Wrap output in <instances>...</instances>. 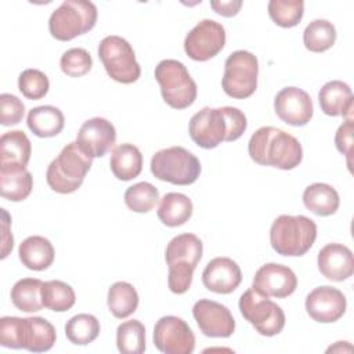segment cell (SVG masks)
<instances>
[{
  "mask_svg": "<svg viewBox=\"0 0 354 354\" xmlns=\"http://www.w3.org/2000/svg\"><path fill=\"white\" fill-rule=\"evenodd\" d=\"M248 120L235 106H205L189 120V137L201 148L213 149L223 141L238 140L246 130Z\"/></svg>",
  "mask_w": 354,
  "mask_h": 354,
  "instance_id": "1",
  "label": "cell"
},
{
  "mask_svg": "<svg viewBox=\"0 0 354 354\" xmlns=\"http://www.w3.org/2000/svg\"><path fill=\"white\" fill-rule=\"evenodd\" d=\"M248 151L257 165L274 166L281 170H292L303 159V148L299 140L272 126L256 130L249 140Z\"/></svg>",
  "mask_w": 354,
  "mask_h": 354,
  "instance_id": "2",
  "label": "cell"
},
{
  "mask_svg": "<svg viewBox=\"0 0 354 354\" xmlns=\"http://www.w3.org/2000/svg\"><path fill=\"white\" fill-rule=\"evenodd\" d=\"M55 339V328L46 318L3 317L0 319V344L4 347L43 353L54 346Z\"/></svg>",
  "mask_w": 354,
  "mask_h": 354,
  "instance_id": "3",
  "label": "cell"
},
{
  "mask_svg": "<svg viewBox=\"0 0 354 354\" xmlns=\"http://www.w3.org/2000/svg\"><path fill=\"white\" fill-rule=\"evenodd\" d=\"M202 241L194 234H180L166 246L165 259L169 267L167 285L176 295L185 293L192 283L194 271L202 259Z\"/></svg>",
  "mask_w": 354,
  "mask_h": 354,
  "instance_id": "4",
  "label": "cell"
},
{
  "mask_svg": "<svg viewBox=\"0 0 354 354\" xmlns=\"http://www.w3.org/2000/svg\"><path fill=\"white\" fill-rule=\"evenodd\" d=\"M317 224L303 214H281L270 228L271 246L281 256L306 254L314 245Z\"/></svg>",
  "mask_w": 354,
  "mask_h": 354,
  "instance_id": "5",
  "label": "cell"
},
{
  "mask_svg": "<svg viewBox=\"0 0 354 354\" xmlns=\"http://www.w3.org/2000/svg\"><path fill=\"white\" fill-rule=\"evenodd\" d=\"M93 165V158L86 155L75 142L66 144L47 167L46 180L48 187L58 194H72L84 181Z\"/></svg>",
  "mask_w": 354,
  "mask_h": 354,
  "instance_id": "6",
  "label": "cell"
},
{
  "mask_svg": "<svg viewBox=\"0 0 354 354\" xmlns=\"http://www.w3.org/2000/svg\"><path fill=\"white\" fill-rule=\"evenodd\" d=\"M97 7L87 0H65L55 8L48 19L51 36L68 41L91 30L97 22Z\"/></svg>",
  "mask_w": 354,
  "mask_h": 354,
  "instance_id": "7",
  "label": "cell"
},
{
  "mask_svg": "<svg viewBox=\"0 0 354 354\" xmlns=\"http://www.w3.org/2000/svg\"><path fill=\"white\" fill-rule=\"evenodd\" d=\"M155 79L169 106L184 109L191 106L196 100V83L183 62L177 59H162L155 68Z\"/></svg>",
  "mask_w": 354,
  "mask_h": 354,
  "instance_id": "8",
  "label": "cell"
},
{
  "mask_svg": "<svg viewBox=\"0 0 354 354\" xmlns=\"http://www.w3.org/2000/svg\"><path fill=\"white\" fill-rule=\"evenodd\" d=\"M199 159L183 147H170L155 152L151 159V173L174 185L194 184L201 174Z\"/></svg>",
  "mask_w": 354,
  "mask_h": 354,
  "instance_id": "9",
  "label": "cell"
},
{
  "mask_svg": "<svg viewBox=\"0 0 354 354\" xmlns=\"http://www.w3.org/2000/svg\"><path fill=\"white\" fill-rule=\"evenodd\" d=\"M98 58L108 76L115 82L130 84L137 82L141 75L133 47L120 36L111 35L104 37L98 44Z\"/></svg>",
  "mask_w": 354,
  "mask_h": 354,
  "instance_id": "10",
  "label": "cell"
},
{
  "mask_svg": "<svg viewBox=\"0 0 354 354\" xmlns=\"http://www.w3.org/2000/svg\"><path fill=\"white\" fill-rule=\"evenodd\" d=\"M257 76L259 61L256 55L246 50H236L225 59L221 86L227 95L243 100L256 91Z\"/></svg>",
  "mask_w": 354,
  "mask_h": 354,
  "instance_id": "11",
  "label": "cell"
},
{
  "mask_svg": "<svg viewBox=\"0 0 354 354\" xmlns=\"http://www.w3.org/2000/svg\"><path fill=\"white\" fill-rule=\"evenodd\" d=\"M239 311L242 317L263 336H275L282 332L285 326L283 310L270 300L267 296L259 293L253 288L248 289L239 297Z\"/></svg>",
  "mask_w": 354,
  "mask_h": 354,
  "instance_id": "12",
  "label": "cell"
},
{
  "mask_svg": "<svg viewBox=\"0 0 354 354\" xmlns=\"http://www.w3.org/2000/svg\"><path fill=\"white\" fill-rule=\"evenodd\" d=\"M225 44V29L213 19L199 21L185 36L184 51L194 61H207L216 57Z\"/></svg>",
  "mask_w": 354,
  "mask_h": 354,
  "instance_id": "13",
  "label": "cell"
},
{
  "mask_svg": "<svg viewBox=\"0 0 354 354\" xmlns=\"http://www.w3.org/2000/svg\"><path fill=\"white\" fill-rule=\"evenodd\" d=\"M153 343L165 354H191L195 348V335L180 317H162L153 328Z\"/></svg>",
  "mask_w": 354,
  "mask_h": 354,
  "instance_id": "14",
  "label": "cell"
},
{
  "mask_svg": "<svg viewBox=\"0 0 354 354\" xmlns=\"http://www.w3.org/2000/svg\"><path fill=\"white\" fill-rule=\"evenodd\" d=\"M192 315L205 336L230 337L235 330V319L228 307L214 300H198L192 307Z\"/></svg>",
  "mask_w": 354,
  "mask_h": 354,
  "instance_id": "15",
  "label": "cell"
},
{
  "mask_svg": "<svg viewBox=\"0 0 354 354\" xmlns=\"http://www.w3.org/2000/svg\"><path fill=\"white\" fill-rule=\"evenodd\" d=\"M252 288L267 297L283 299L296 290L297 278L288 266L267 263L256 271Z\"/></svg>",
  "mask_w": 354,
  "mask_h": 354,
  "instance_id": "16",
  "label": "cell"
},
{
  "mask_svg": "<svg viewBox=\"0 0 354 354\" xmlns=\"http://www.w3.org/2000/svg\"><path fill=\"white\" fill-rule=\"evenodd\" d=\"M277 116L290 126H306L314 113V106L308 93L299 87H285L274 98Z\"/></svg>",
  "mask_w": 354,
  "mask_h": 354,
  "instance_id": "17",
  "label": "cell"
},
{
  "mask_svg": "<svg viewBox=\"0 0 354 354\" xmlns=\"http://www.w3.org/2000/svg\"><path fill=\"white\" fill-rule=\"evenodd\" d=\"M346 296L336 288L318 286L306 297V311L317 322H336L346 313Z\"/></svg>",
  "mask_w": 354,
  "mask_h": 354,
  "instance_id": "18",
  "label": "cell"
},
{
  "mask_svg": "<svg viewBox=\"0 0 354 354\" xmlns=\"http://www.w3.org/2000/svg\"><path fill=\"white\" fill-rule=\"evenodd\" d=\"M115 126L104 118H91L86 120L79 131L76 144L90 158H101L115 145Z\"/></svg>",
  "mask_w": 354,
  "mask_h": 354,
  "instance_id": "19",
  "label": "cell"
},
{
  "mask_svg": "<svg viewBox=\"0 0 354 354\" xmlns=\"http://www.w3.org/2000/svg\"><path fill=\"white\" fill-rule=\"evenodd\" d=\"M241 281V268L230 257H214L206 264L202 272L205 288L220 295L232 293L239 286Z\"/></svg>",
  "mask_w": 354,
  "mask_h": 354,
  "instance_id": "20",
  "label": "cell"
},
{
  "mask_svg": "<svg viewBox=\"0 0 354 354\" xmlns=\"http://www.w3.org/2000/svg\"><path fill=\"white\" fill-rule=\"evenodd\" d=\"M319 272L335 282H342L350 278L354 272L353 252L342 243H328L318 252Z\"/></svg>",
  "mask_w": 354,
  "mask_h": 354,
  "instance_id": "21",
  "label": "cell"
},
{
  "mask_svg": "<svg viewBox=\"0 0 354 354\" xmlns=\"http://www.w3.org/2000/svg\"><path fill=\"white\" fill-rule=\"evenodd\" d=\"M353 91L342 80H330L318 93L321 111L328 116H343L353 120Z\"/></svg>",
  "mask_w": 354,
  "mask_h": 354,
  "instance_id": "22",
  "label": "cell"
},
{
  "mask_svg": "<svg viewBox=\"0 0 354 354\" xmlns=\"http://www.w3.org/2000/svg\"><path fill=\"white\" fill-rule=\"evenodd\" d=\"M18 254L21 263L33 271H43L48 268L54 261V246L53 243L40 235L28 236L19 243Z\"/></svg>",
  "mask_w": 354,
  "mask_h": 354,
  "instance_id": "23",
  "label": "cell"
},
{
  "mask_svg": "<svg viewBox=\"0 0 354 354\" xmlns=\"http://www.w3.org/2000/svg\"><path fill=\"white\" fill-rule=\"evenodd\" d=\"M33 188V177L22 166H0L1 196L11 202L26 199Z\"/></svg>",
  "mask_w": 354,
  "mask_h": 354,
  "instance_id": "24",
  "label": "cell"
},
{
  "mask_svg": "<svg viewBox=\"0 0 354 354\" xmlns=\"http://www.w3.org/2000/svg\"><path fill=\"white\" fill-rule=\"evenodd\" d=\"M30 153V141L22 130H11L0 137V166L26 167Z\"/></svg>",
  "mask_w": 354,
  "mask_h": 354,
  "instance_id": "25",
  "label": "cell"
},
{
  "mask_svg": "<svg viewBox=\"0 0 354 354\" xmlns=\"http://www.w3.org/2000/svg\"><path fill=\"white\" fill-rule=\"evenodd\" d=\"M109 166L118 180L129 181L141 173L142 155L136 145L129 142L120 144L112 149Z\"/></svg>",
  "mask_w": 354,
  "mask_h": 354,
  "instance_id": "26",
  "label": "cell"
},
{
  "mask_svg": "<svg viewBox=\"0 0 354 354\" xmlns=\"http://www.w3.org/2000/svg\"><path fill=\"white\" fill-rule=\"evenodd\" d=\"M26 123L29 130L41 138L59 134L65 124L64 113L53 105H41L32 108L28 113Z\"/></svg>",
  "mask_w": 354,
  "mask_h": 354,
  "instance_id": "27",
  "label": "cell"
},
{
  "mask_svg": "<svg viewBox=\"0 0 354 354\" xmlns=\"http://www.w3.org/2000/svg\"><path fill=\"white\" fill-rule=\"evenodd\" d=\"M304 206L314 214L326 217L336 213L340 205L337 191L325 183H314L303 192Z\"/></svg>",
  "mask_w": 354,
  "mask_h": 354,
  "instance_id": "28",
  "label": "cell"
},
{
  "mask_svg": "<svg viewBox=\"0 0 354 354\" xmlns=\"http://www.w3.org/2000/svg\"><path fill=\"white\" fill-rule=\"evenodd\" d=\"M192 210L194 205L187 195L180 192H167L159 201L158 217L167 227H178L191 218Z\"/></svg>",
  "mask_w": 354,
  "mask_h": 354,
  "instance_id": "29",
  "label": "cell"
},
{
  "mask_svg": "<svg viewBox=\"0 0 354 354\" xmlns=\"http://www.w3.org/2000/svg\"><path fill=\"white\" fill-rule=\"evenodd\" d=\"M43 282L39 278H22L11 288L12 304L24 313H36L43 308Z\"/></svg>",
  "mask_w": 354,
  "mask_h": 354,
  "instance_id": "30",
  "label": "cell"
},
{
  "mask_svg": "<svg viewBox=\"0 0 354 354\" xmlns=\"http://www.w3.org/2000/svg\"><path fill=\"white\" fill-rule=\"evenodd\" d=\"M138 293L136 288L124 281L115 282L108 290V308L113 317L123 319L136 313L138 307Z\"/></svg>",
  "mask_w": 354,
  "mask_h": 354,
  "instance_id": "31",
  "label": "cell"
},
{
  "mask_svg": "<svg viewBox=\"0 0 354 354\" xmlns=\"http://www.w3.org/2000/svg\"><path fill=\"white\" fill-rule=\"evenodd\" d=\"M41 301L43 307L55 313H64L73 307L76 301V295L72 286L66 282L51 279L43 282Z\"/></svg>",
  "mask_w": 354,
  "mask_h": 354,
  "instance_id": "32",
  "label": "cell"
},
{
  "mask_svg": "<svg viewBox=\"0 0 354 354\" xmlns=\"http://www.w3.org/2000/svg\"><path fill=\"white\" fill-rule=\"evenodd\" d=\"M336 36L337 33L332 22L326 19H314L303 32V43L308 51L324 53L335 44Z\"/></svg>",
  "mask_w": 354,
  "mask_h": 354,
  "instance_id": "33",
  "label": "cell"
},
{
  "mask_svg": "<svg viewBox=\"0 0 354 354\" xmlns=\"http://www.w3.org/2000/svg\"><path fill=\"white\" fill-rule=\"evenodd\" d=\"M100 321L91 314H77L68 319L65 335L68 340L77 346H86L94 342L100 335Z\"/></svg>",
  "mask_w": 354,
  "mask_h": 354,
  "instance_id": "34",
  "label": "cell"
},
{
  "mask_svg": "<svg viewBox=\"0 0 354 354\" xmlns=\"http://www.w3.org/2000/svg\"><path fill=\"white\" fill-rule=\"evenodd\" d=\"M116 346L123 354H142L145 351V326L138 319L122 322L116 329Z\"/></svg>",
  "mask_w": 354,
  "mask_h": 354,
  "instance_id": "35",
  "label": "cell"
},
{
  "mask_svg": "<svg viewBox=\"0 0 354 354\" xmlns=\"http://www.w3.org/2000/svg\"><path fill=\"white\" fill-rule=\"evenodd\" d=\"M159 202V191L151 183L141 181L129 187L124 192L126 206L136 213H148Z\"/></svg>",
  "mask_w": 354,
  "mask_h": 354,
  "instance_id": "36",
  "label": "cell"
},
{
  "mask_svg": "<svg viewBox=\"0 0 354 354\" xmlns=\"http://www.w3.org/2000/svg\"><path fill=\"white\" fill-rule=\"evenodd\" d=\"M268 14L281 28L296 26L304 14L303 0H270Z\"/></svg>",
  "mask_w": 354,
  "mask_h": 354,
  "instance_id": "37",
  "label": "cell"
},
{
  "mask_svg": "<svg viewBox=\"0 0 354 354\" xmlns=\"http://www.w3.org/2000/svg\"><path fill=\"white\" fill-rule=\"evenodd\" d=\"M59 66L65 75L71 77H80L90 72L93 66V58L87 50L82 47H73L62 54Z\"/></svg>",
  "mask_w": 354,
  "mask_h": 354,
  "instance_id": "38",
  "label": "cell"
},
{
  "mask_svg": "<svg viewBox=\"0 0 354 354\" xmlns=\"http://www.w3.org/2000/svg\"><path fill=\"white\" fill-rule=\"evenodd\" d=\"M18 88L29 100L43 98L50 88L48 77L39 69H25L18 77Z\"/></svg>",
  "mask_w": 354,
  "mask_h": 354,
  "instance_id": "39",
  "label": "cell"
},
{
  "mask_svg": "<svg viewBox=\"0 0 354 354\" xmlns=\"http://www.w3.org/2000/svg\"><path fill=\"white\" fill-rule=\"evenodd\" d=\"M25 115L24 102L14 94L3 93L0 95V123L3 126L18 124Z\"/></svg>",
  "mask_w": 354,
  "mask_h": 354,
  "instance_id": "40",
  "label": "cell"
},
{
  "mask_svg": "<svg viewBox=\"0 0 354 354\" xmlns=\"http://www.w3.org/2000/svg\"><path fill=\"white\" fill-rule=\"evenodd\" d=\"M353 120L343 122L335 136V144L340 153H343L347 158V165L350 167L351 165V153H353Z\"/></svg>",
  "mask_w": 354,
  "mask_h": 354,
  "instance_id": "41",
  "label": "cell"
},
{
  "mask_svg": "<svg viewBox=\"0 0 354 354\" xmlns=\"http://www.w3.org/2000/svg\"><path fill=\"white\" fill-rule=\"evenodd\" d=\"M210 7L223 17H234L242 7L241 0H230V1H212Z\"/></svg>",
  "mask_w": 354,
  "mask_h": 354,
  "instance_id": "42",
  "label": "cell"
},
{
  "mask_svg": "<svg viewBox=\"0 0 354 354\" xmlns=\"http://www.w3.org/2000/svg\"><path fill=\"white\" fill-rule=\"evenodd\" d=\"M3 213V246H1V259H6L10 253V250H12L14 246V238L12 234H10L8 231V225H10V216L7 213L6 209H1Z\"/></svg>",
  "mask_w": 354,
  "mask_h": 354,
  "instance_id": "43",
  "label": "cell"
}]
</instances>
